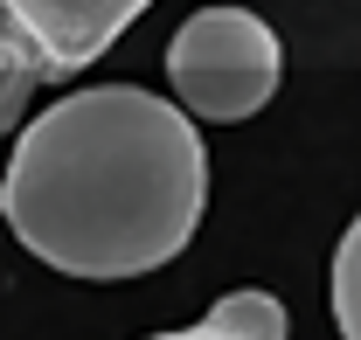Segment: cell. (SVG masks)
Wrapping results in <instances>:
<instances>
[{"label": "cell", "instance_id": "obj_1", "mask_svg": "<svg viewBox=\"0 0 361 340\" xmlns=\"http://www.w3.org/2000/svg\"><path fill=\"white\" fill-rule=\"evenodd\" d=\"M209 153L195 119L133 84L56 97L14 139L0 215L49 271L146 278L202 229Z\"/></svg>", "mask_w": 361, "mask_h": 340}, {"label": "cell", "instance_id": "obj_2", "mask_svg": "<svg viewBox=\"0 0 361 340\" xmlns=\"http://www.w3.org/2000/svg\"><path fill=\"white\" fill-rule=\"evenodd\" d=\"M278 35L243 7H202L167 42V77L195 119H257L278 90Z\"/></svg>", "mask_w": 361, "mask_h": 340}, {"label": "cell", "instance_id": "obj_3", "mask_svg": "<svg viewBox=\"0 0 361 340\" xmlns=\"http://www.w3.org/2000/svg\"><path fill=\"white\" fill-rule=\"evenodd\" d=\"M146 7L153 0H7V14L35 35V49L56 63V77L97 63Z\"/></svg>", "mask_w": 361, "mask_h": 340}, {"label": "cell", "instance_id": "obj_4", "mask_svg": "<svg viewBox=\"0 0 361 340\" xmlns=\"http://www.w3.org/2000/svg\"><path fill=\"white\" fill-rule=\"evenodd\" d=\"M42 84H56V63H49L35 35L7 14V0H0V132H14V119L28 111V97Z\"/></svg>", "mask_w": 361, "mask_h": 340}, {"label": "cell", "instance_id": "obj_5", "mask_svg": "<svg viewBox=\"0 0 361 340\" xmlns=\"http://www.w3.org/2000/svg\"><path fill=\"white\" fill-rule=\"evenodd\" d=\"M361 229L348 222V236H341V250H334V327L341 340H361Z\"/></svg>", "mask_w": 361, "mask_h": 340}, {"label": "cell", "instance_id": "obj_6", "mask_svg": "<svg viewBox=\"0 0 361 340\" xmlns=\"http://www.w3.org/2000/svg\"><path fill=\"white\" fill-rule=\"evenodd\" d=\"M153 340H243V334H229L223 320H216V312H209V320H202V327H180V334H153Z\"/></svg>", "mask_w": 361, "mask_h": 340}]
</instances>
